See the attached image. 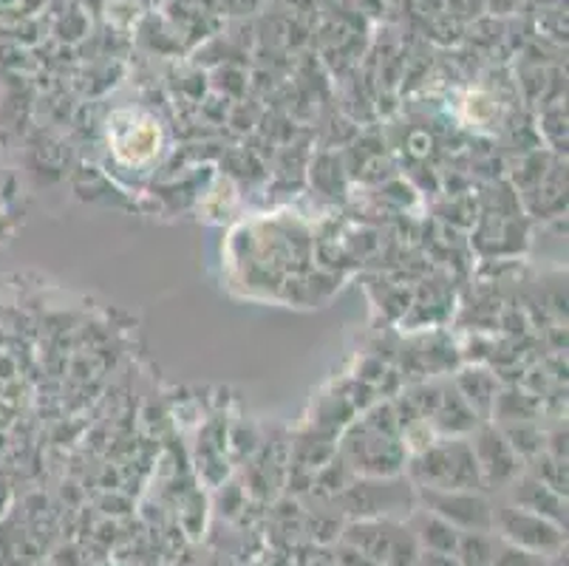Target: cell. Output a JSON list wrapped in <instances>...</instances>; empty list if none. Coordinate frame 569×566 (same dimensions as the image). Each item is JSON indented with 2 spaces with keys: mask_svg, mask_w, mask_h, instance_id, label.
I'll use <instances>...</instances> for the list:
<instances>
[{
  "mask_svg": "<svg viewBox=\"0 0 569 566\" xmlns=\"http://www.w3.org/2000/svg\"><path fill=\"white\" fill-rule=\"evenodd\" d=\"M408 470L417 487H428V490H479L482 487L473 450H470V443H462V439L431 445L413 456Z\"/></svg>",
  "mask_w": 569,
  "mask_h": 566,
  "instance_id": "cell-1",
  "label": "cell"
},
{
  "mask_svg": "<svg viewBox=\"0 0 569 566\" xmlns=\"http://www.w3.org/2000/svg\"><path fill=\"white\" fill-rule=\"evenodd\" d=\"M343 461L355 470H363L369 479H386L395 476L406 465L397 436H386L380 430L369 428L366 423L355 425L343 439Z\"/></svg>",
  "mask_w": 569,
  "mask_h": 566,
  "instance_id": "cell-2",
  "label": "cell"
},
{
  "mask_svg": "<svg viewBox=\"0 0 569 566\" xmlns=\"http://www.w3.org/2000/svg\"><path fill=\"white\" fill-rule=\"evenodd\" d=\"M493 529H499V536L510 542V547H519L532 555H552L563 547V533L558 524L547 522L536 513L521 510L516 505L496 507Z\"/></svg>",
  "mask_w": 569,
  "mask_h": 566,
  "instance_id": "cell-3",
  "label": "cell"
},
{
  "mask_svg": "<svg viewBox=\"0 0 569 566\" xmlns=\"http://www.w3.org/2000/svg\"><path fill=\"white\" fill-rule=\"evenodd\" d=\"M419 502L428 513L445 518L459 533H490L493 507L476 490H428L419 487Z\"/></svg>",
  "mask_w": 569,
  "mask_h": 566,
  "instance_id": "cell-4",
  "label": "cell"
},
{
  "mask_svg": "<svg viewBox=\"0 0 569 566\" xmlns=\"http://www.w3.org/2000/svg\"><path fill=\"white\" fill-rule=\"evenodd\" d=\"M470 450H473L476 467H479V476H482V487L513 485V479H519L521 459L507 445L505 434L499 428H493V425L476 430V439L470 443Z\"/></svg>",
  "mask_w": 569,
  "mask_h": 566,
  "instance_id": "cell-5",
  "label": "cell"
},
{
  "mask_svg": "<svg viewBox=\"0 0 569 566\" xmlns=\"http://www.w3.org/2000/svg\"><path fill=\"white\" fill-rule=\"evenodd\" d=\"M411 490L408 485L395 479H366L357 481V485L346 487L343 490V505L349 507L346 513H355V516L375 518V516H388L397 507L411 505Z\"/></svg>",
  "mask_w": 569,
  "mask_h": 566,
  "instance_id": "cell-6",
  "label": "cell"
},
{
  "mask_svg": "<svg viewBox=\"0 0 569 566\" xmlns=\"http://www.w3.org/2000/svg\"><path fill=\"white\" fill-rule=\"evenodd\" d=\"M513 505L527 513H536V516L547 518V522L552 524H561L563 518H567L561 493L547 487L545 481H538L536 476H521V479H513Z\"/></svg>",
  "mask_w": 569,
  "mask_h": 566,
  "instance_id": "cell-7",
  "label": "cell"
},
{
  "mask_svg": "<svg viewBox=\"0 0 569 566\" xmlns=\"http://www.w3.org/2000/svg\"><path fill=\"white\" fill-rule=\"evenodd\" d=\"M411 536L417 538L428 553H445L453 555L457 553V542H459V529L451 527V524L445 522V518L433 516L428 510H419L413 516L411 524Z\"/></svg>",
  "mask_w": 569,
  "mask_h": 566,
  "instance_id": "cell-8",
  "label": "cell"
},
{
  "mask_svg": "<svg viewBox=\"0 0 569 566\" xmlns=\"http://www.w3.org/2000/svg\"><path fill=\"white\" fill-rule=\"evenodd\" d=\"M459 394H462L465 403L473 408V411H490L496 403V383L490 374L485 371H465V377L459 380Z\"/></svg>",
  "mask_w": 569,
  "mask_h": 566,
  "instance_id": "cell-9",
  "label": "cell"
},
{
  "mask_svg": "<svg viewBox=\"0 0 569 566\" xmlns=\"http://www.w3.org/2000/svg\"><path fill=\"white\" fill-rule=\"evenodd\" d=\"M505 439L507 445L513 448V454L519 456V459H536L538 454H545V434L536 428V425H530L525 419V423H513V425H507L505 430Z\"/></svg>",
  "mask_w": 569,
  "mask_h": 566,
  "instance_id": "cell-10",
  "label": "cell"
},
{
  "mask_svg": "<svg viewBox=\"0 0 569 566\" xmlns=\"http://www.w3.org/2000/svg\"><path fill=\"white\" fill-rule=\"evenodd\" d=\"M457 560L462 566H488L493 560V538L488 533H459Z\"/></svg>",
  "mask_w": 569,
  "mask_h": 566,
  "instance_id": "cell-11",
  "label": "cell"
},
{
  "mask_svg": "<svg viewBox=\"0 0 569 566\" xmlns=\"http://www.w3.org/2000/svg\"><path fill=\"white\" fill-rule=\"evenodd\" d=\"M536 465H532V474L538 481H545L547 487H552L556 493H567V465H563V459H556V456H550L545 450V454H538Z\"/></svg>",
  "mask_w": 569,
  "mask_h": 566,
  "instance_id": "cell-12",
  "label": "cell"
},
{
  "mask_svg": "<svg viewBox=\"0 0 569 566\" xmlns=\"http://www.w3.org/2000/svg\"><path fill=\"white\" fill-rule=\"evenodd\" d=\"M493 566H541L538 555L525 553L519 547H507L499 555H493Z\"/></svg>",
  "mask_w": 569,
  "mask_h": 566,
  "instance_id": "cell-13",
  "label": "cell"
},
{
  "mask_svg": "<svg viewBox=\"0 0 569 566\" xmlns=\"http://www.w3.org/2000/svg\"><path fill=\"white\" fill-rule=\"evenodd\" d=\"M419 566H462L457 560V555H445V553H419L417 555Z\"/></svg>",
  "mask_w": 569,
  "mask_h": 566,
  "instance_id": "cell-14",
  "label": "cell"
}]
</instances>
